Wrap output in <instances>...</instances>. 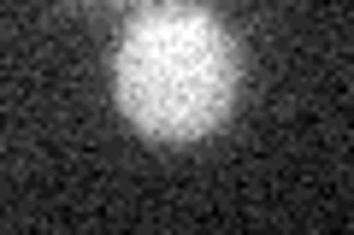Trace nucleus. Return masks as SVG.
Instances as JSON below:
<instances>
[{"label":"nucleus","instance_id":"obj_1","mask_svg":"<svg viewBox=\"0 0 354 235\" xmlns=\"http://www.w3.org/2000/svg\"><path fill=\"white\" fill-rule=\"evenodd\" d=\"M242 53L225 18L195 0H153L113 53L118 112L153 141H201L236 106Z\"/></svg>","mask_w":354,"mask_h":235},{"label":"nucleus","instance_id":"obj_2","mask_svg":"<svg viewBox=\"0 0 354 235\" xmlns=\"http://www.w3.org/2000/svg\"><path fill=\"white\" fill-rule=\"evenodd\" d=\"M77 6H124V0H77Z\"/></svg>","mask_w":354,"mask_h":235}]
</instances>
